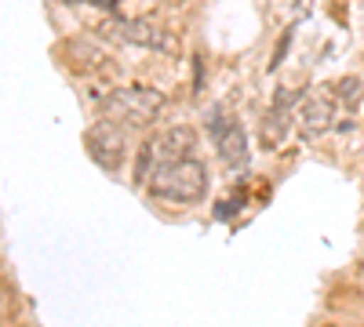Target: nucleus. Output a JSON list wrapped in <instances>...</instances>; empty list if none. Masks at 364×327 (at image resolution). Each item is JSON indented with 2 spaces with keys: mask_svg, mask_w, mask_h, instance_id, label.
<instances>
[{
  "mask_svg": "<svg viewBox=\"0 0 364 327\" xmlns=\"http://www.w3.org/2000/svg\"><path fill=\"white\" fill-rule=\"evenodd\" d=\"M168 109V95L157 92L149 84H124V87H113V92L102 99L99 113L102 121H113L117 128H149L161 121V113Z\"/></svg>",
  "mask_w": 364,
  "mask_h": 327,
  "instance_id": "f257e3e1",
  "label": "nucleus"
},
{
  "mask_svg": "<svg viewBox=\"0 0 364 327\" xmlns=\"http://www.w3.org/2000/svg\"><path fill=\"white\" fill-rule=\"evenodd\" d=\"M208 167L190 157V160H171V164H157L154 174L146 182V193L154 200H168V204H200L208 196Z\"/></svg>",
  "mask_w": 364,
  "mask_h": 327,
  "instance_id": "f03ea898",
  "label": "nucleus"
},
{
  "mask_svg": "<svg viewBox=\"0 0 364 327\" xmlns=\"http://www.w3.org/2000/svg\"><path fill=\"white\" fill-rule=\"evenodd\" d=\"M208 128H211V138H215V153L226 167L240 171L248 167L252 160V150H248V131L240 128V121L226 109H211L208 113Z\"/></svg>",
  "mask_w": 364,
  "mask_h": 327,
  "instance_id": "7ed1b4c3",
  "label": "nucleus"
},
{
  "mask_svg": "<svg viewBox=\"0 0 364 327\" xmlns=\"http://www.w3.org/2000/svg\"><path fill=\"white\" fill-rule=\"evenodd\" d=\"M84 150L102 171H120L124 167V157H128V135L113 121H95L84 131Z\"/></svg>",
  "mask_w": 364,
  "mask_h": 327,
  "instance_id": "20e7f679",
  "label": "nucleus"
},
{
  "mask_svg": "<svg viewBox=\"0 0 364 327\" xmlns=\"http://www.w3.org/2000/svg\"><path fill=\"white\" fill-rule=\"evenodd\" d=\"M113 37H120L124 44H135V48L161 51V55H178V37H175V29L164 26L161 18H132V22H117Z\"/></svg>",
  "mask_w": 364,
  "mask_h": 327,
  "instance_id": "39448f33",
  "label": "nucleus"
},
{
  "mask_svg": "<svg viewBox=\"0 0 364 327\" xmlns=\"http://www.w3.org/2000/svg\"><path fill=\"white\" fill-rule=\"evenodd\" d=\"M336 95L331 92H314L302 95V102L295 106V128L302 138H321L336 128Z\"/></svg>",
  "mask_w": 364,
  "mask_h": 327,
  "instance_id": "423d86ee",
  "label": "nucleus"
},
{
  "mask_svg": "<svg viewBox=\"0 0 364 327\" xmlns=\"http://www.w3.org/2000/svg\"><path fill=\"white\" fill-rule=\"evenodd\" d=\"M154 142V157L157 164H171V160H190L197 157V131L190 124H175L168 131H161L157 138H149Z\"/></svg>",
  "mask_w": 364,
  "mask_h": 327,
  "instance_id": "0eeeda50",
  "label": "nucleus"
},
{
  "mask_svg": "<svg viewBox=\"0 0 364 327\" xmlns=\"http://www.w3.org/2000/svg\"><path fill=\"white\" fill-rule=\"evenodd\" d=\"M66 51H70V66L80 70V73H91V70H102L106 66V55L95 44H87V40H70Z\"/></svg>",
  "mask_w": 364,
  "mask_h": 327,
  "instance_id": "6e6552de",
  "label": "nucleus"
},
{
  "mask_svg": "<svg viewBox=\"0 0 364 327\" xmlns=\"http://www.w3.org/2000/svg\"><path fill=\"white\" fill-rule=\"evenodd\" d=\"M288 121H291V113H277V109H269V116L262 121V142L269 145H281L284 135H288Z\"/></svg>",
  "mask_w": 364,
  "mask_h": 327,
  "instance_id": "1a4fd4ad",
  "label": "nucleus"
},
{
  "mask_svg": "<svg viewBox=\"0 0 364 327\" xmlns=\"http://www.w3.org/2000/svg\"><path fill=\"white\" fill-rule=\"evenodd\" d=\"M331 95H336V102H343V106L353 109L360 102V95H364V84L357 77H343L339 84H331Z\"/></svg>",
  "mask_w": 364,
  "mask_h": 327,
  "instance_id": "9d476101",
  "label": "nucleus"
},
{
  "mask_svg": "<svg viewBox=\"0 0 364 327\" xmlns=\"http://www.w3.org/2000/svg\"><path fill=\"white\" fill-rule=\"evenodd\" d=\"M70 4H102V8H109V4H117V0H70Z\"/></svg>",
  "mask_w": 364,
  "mask_h": 327,
  "instance_id": "9b49d317",
  "label": "nucleus"
}]
</instances>
